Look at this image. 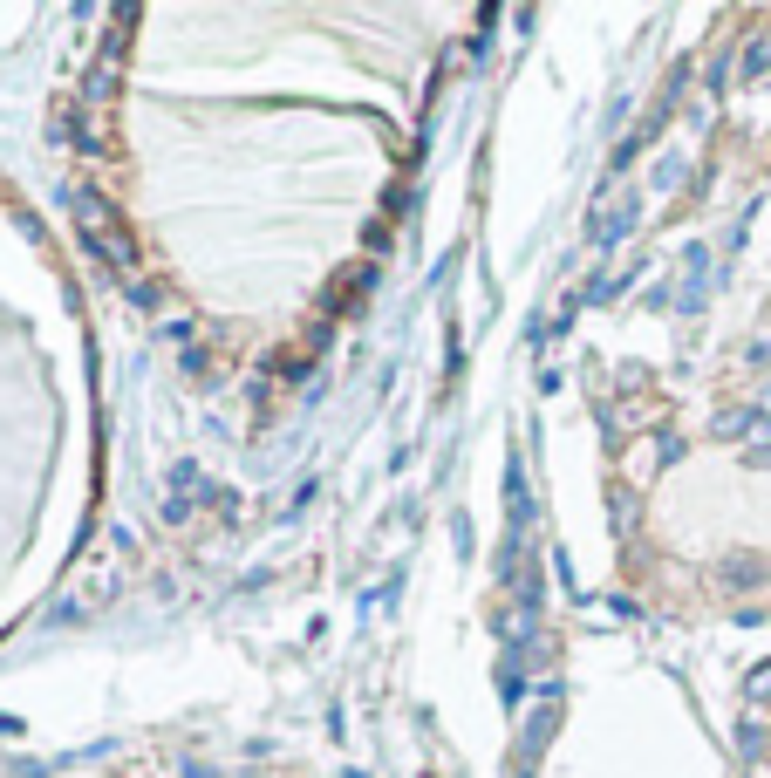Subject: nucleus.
Wrapping results in <instances>:
<instances>
[{
	"mask_svg": "<svg viewBox=\"0 0 771 778\" xmlns=\"http://www.w3.org/2000/svg\"><path fill=\"white\" fill-rule=\"evenodd\" d=\"M76 219H82V233H89V246H96V253H110L116 267H130V260H137V253H130V239L116 233L110 198H103V192H76Z\"/></svg>",
	"mask_w": 771,
	"mask_h": 778,
	"instance_id": "obj_1",
	"label": "nucleus"
},
{
	"mask_svg": "<svg viewBox=\"0 0 771 778\" xmlns=\"http://www.w3.org/2000/svg\"><path fill=\"white\" fill-rule=\"evenodd\" d=\"M765 69H771V48H765V41H758V48L744 55V76H765Z\"/></svg>",
	"mask_w": 771,
	"mask_h": 778,
	"instance_id": "obj_5",
	"label": "nucleus"
},
{
	"mask_svg": "<svg viewBox=\"0 0 771 778\" xmlns=\"http://www.w3.org/2000/svg\"><path fill=\"white\" fill-rule=\"evenodd\" d=\"M635 219H642V198H621V205L608 212V219H594V246H615V239L628 233Z\"/></svg>",
	"mask_w": 771,
	"mask_h": 778,
	"instance_id": "obj_2",
	"label": "nucleus"
},
{
	"mask_svg": "<svg viewBox=\"0 0 771 778\" xmlns=\"http://www.w3.org/2000/svg\"><path fill=\"white\" fill-rule=\"evenodd\" d=\"M751 430V410H731V417H717V437H744Z\"/></svg>",
	"mask_w": 771,
	"mask_h": 778,
	"instance_id": "obj_4",
	"label": "nucleus"
},
{
	"mask_svg": "<svg viewBox=\"0 0 771 778\" xmlns=\"http://www.w3.org/2000/svg\"><path fill=\"white\" fill-rule=\"evenodd\" d=\"M751 697H771V662L765 669H751Z\"/></svg>",
	"mask_w": 771,
	"mask_h": 778,
	"instance_id": "obj_6",
	"label": "nucleus"
},
{
	"mask_svg": "<svg viewBox=\"0 0 771 778\" xmlns=\"http://www.w3.org/2000/svg\"><path fill=\"white\" fill-rule=\"evenodd\" d=\"M758 574H765L758 560H724V567H717V587H724V594H744V587H758Z\"/></svg>",
	"mask_w": 771,
	"mask_h": 778,
	"instance_id": "obj_3",
	"label": "nucleus"
}]
</instances>
